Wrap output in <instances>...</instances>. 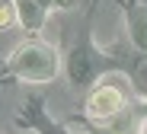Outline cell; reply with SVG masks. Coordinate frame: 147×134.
Instances as JSON below:
<instances>
[{
  "instance_id": "cell-8",
  "label": "cell",
  "mask_w": 147,
  "mask_h": 134,
  "mask_svg": "<svg viewBox=\"0 0 147 134\" xmlns=\"http://www.w3.org/2000/svg\"><path fill=\"white\" fill-rule=\"evenodd\" d=\"M38 3H42L45 10H51V7H55V0H38Z\"/></svg>"
},
{
  "instance_id": "cell-6",
  "label": "cell",
  "mask_w": 147,
  "mask_h": 134,
  "mask_svg": "<svg viewBox=\"0 0 147 134\" xmlns=\"http://www.w3.org/2000/svg\"><path fill=\"white\" fill-rule=\"evenodd\" d=\"M19 128H29V131H58V121H48L45 118V102L42 96H29L19 109Z\"/></svg>"
},
{
  "instance_id": "cell-7",
  "label": "cell",
  "mask_w": 147,
  "mask_h": 134,
  "mask_svg": "<svg viewBox=\"0 0 147 134\" xmlns=\"http://www.w3.org/2000/svg\"><path fill=\"white\" fill-rule=\"evenodd\" d=\"M16 26V7L13 0H0V32H7Z\"/></svg>"
},
{
  "instance_id": "cell-2",
  "label": "cell",
  "mask_w": 147,
  "mask_h": 134,
  "mask_svg": "<svg viewBox=\"0 0 147 134\" xmlns=\"http://www.w3.org/2000/svg\"><path fill=\"white\" fill-rule=\"evenodd\" d=\"M7 73L22 80V83H51L61 73V55L55 45L42 42L38 35L19 42L10 58H7Z\"/></svg>"
},
{
  "instance_id": "cell-4",
  "label": "cell",
  "mask_w": 147,
  "mask_h": 134,
  "mask_svg": "<svg viewBox=\"0 0 147 134\" xmlns=\"http://www.w3.org/2000/svg\"><path fill=\"white\" fill-rule=\"evenodd\" d=\"M125 29H128L131 48L147 55V3H141V0L125 3Z\"/></svg>"
},
{
  "instance_id": "cell-5",
  "label": "cell",
  "mask_w": 147,
  "mask_h": 134,
  "mask_svg": "<svg viewBox=\"0 0 147 134\" xmlns=\"http://www.w3.org/2000/svg\"><path fill=\"white\" fill-rule=\"evenodd\" d=\"M13 7H16V26H22L29 35H38L48 22V13H51L38 0H13Z\"/></svg>"
},
{
  "instance_id": "cell-1",
  "label": "cell",
  "mask_w": 147,
  "mask_h": 134,
  "mask_svg": "<svg viewBox=\"0 0 147 134\" xmlns=\"http://www.w3.org/2000/svg\"><path fill=\"white\" fill-rule=\"evenodd\" d=\"M131 80L128 73H99L90 83V93H86V102H83V115L93 128H112L121 115L128 112L131 105Z\"/></svg>"
},
{
  "instance_id": "cell-3",
  "label": "cell",
  "mask_w": 147,
  "mask_h": 134,
  "mask_svg": "<svg viewBox=\"0 0 147 134\" xmlns=\"http://www.w3.org/2000/svg\"><path fill=\"white\" fill-rule=\"evenodd\" d=\"M106 64H112V61H109V55H106V51H99V48H96V42H93V13H86L83 35H80V42H77V45L70 48V55L61 61V70L67 73L70 86L86 90L93 80L106 70Z\"/></svg>"
}]
</instances>
